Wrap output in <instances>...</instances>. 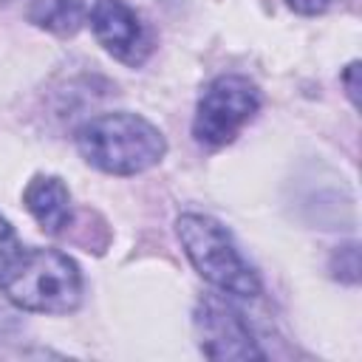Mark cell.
<instances>
[{"mask_svg": "<svg viewBox=\"0 0 362 362\" xmlns=\"http://www.w3.org/2000/svg\"><path fill=\"white\" fill-rule=\"evenodd\" d=\"M85 6L79 0H34L28 20L51 34H76L85 23Z\"/></svg>", "mask_w": 362, "mask_h": 362, "instance_id": "cell-8", "label": "cell"}, {"mask_svg": "<svg viewBox=\"0 0 362 362\" xmlns=\"http://www.w3.org/2000/svg\"><path fill=\"white\" fill-rule=\"evenodd\" d=\"M175 235L195 272L221 294L257 297L260 277L235 246L229 229L201 212H184L175 221Z\"/></svg>", "mask_w": 362, "mask_h": 362, "instance_id": "cell-3", "label": "cell"}, {"mask_svg": "<svg viewBox=\"0 0 362 362\" xmlns=\"http://www.w3.org/2000/svg\"><path fill=\"white\" fill-rule=\"evenodd\" d=\"M0 288L23 311L71 314L82 303V272L59 249H28L0 280Z\"/></svg>", "mask_w": 362, "mask_h": 362, "instance_id": "cell-2", "label": "cell"}, {"mask_svg": "<svg viewBox=\"0 0 362 362\" xmlns=\"http://www.w3.org/2000/svg\"><path fill=\"white\" fill-rule=\"evenodd\" d=\"M23 204L48 235H62L71 226V192L59 175H34L23 189Z\"/></svg>", "mask_w": 362, "mask_h": 362, "instance_id": "cell-7", "label": "cell"}, {"mask_svg": "<svg viewBox=\"0 0 362 362\" xmlns=\"http://www.w3.org/2000/svg\"><path fill=\"white\" fill-rule=\"evenodd\" d=\"M356 76H359V62H351L342 71V85H345V93H348V99L354 105H359V82H356Z\"/></svg>", "mask_w": 362, "mask_h": 362, "instance_id": "cell-10", "label": "cell"}, {"mask_svg": "<svg viewBox=\"0 0 362 362\" xmlns=\"http://www.w3.org/2000/svg\"><path fill=\"white\" fill-rule=\"evenodd\" d=\"M291 11L297 14H305V17H314V14H322L328 8L331 0H286Z\"/></svg>", "mask_w": 362, "mask_h": 362, "instance_id": "cell-11", "label": "cell"}, {"mask_svg": "<svg viewBox=\"0 0 362 362\" xmlns=\"http://www.w3.org/2000/svg\"><path fill=\"white\" fill-rule=\"evenodd\" d=\"M90 31L99 45L119 62L139 68L150 57V37L141 17L122 0H99L90 8Z\"/></svg>", "mask_w": 362, "mask_h": 362, "instance_id": "cell-6", "label": "cell"}, {"mask_svg": "<svg viewBox=\"0 0 362 362\" xmlns=\"http://www.w3.org/2000/svg\"><path fill=\"white\" fill-rule=\"evenodd\" d=\"M20 255H23L20 238H17L14 226L0 215V280L14 269V263L20 260Z\"/></svg>", "mask_w": 362, "mask_h": 362, "instance_id": "cell-9", "label": "cell"}, {"mask_svg": "<svg viewBox=\"0 0 362 362\" xmlns=\"http://www.w3.org/2000/svg\"><path fill=\"white\" fill-rule=\"evenodd\" d=\"M192 322L198 334V348L206 359H232V362L266 359L246 317L223 294L201 297Z\"/></svg>", "mask_w": 362, "mask_h": 362, "instance_id": "cell-5", "label": "cell"}, {"mask_svg": "<svg viewBox=\"0 0 362 362\" xmlns=\"http://www.w3.org/2000/svg\"><path fill=\"white\" fill-rule=\"evenodd\" d=\"M260 110V90L249 76H215L198 99L192 136L204 147H223L255 119Z\"/></svg>", "mask_w": 362, "mask_h": 362, "instance_id": "cell-4", "label": "cell"}, {"mask_svg": "<svg viewBox=\"0 0 362 362\" xmlns=\"http://www.w3.org/2000/svg\"><path fill=\"white\" fill-rule=\"evenodd\" d=\"M79 156L107 175H139L156 167L167 153L164 133L139 113H99L76 130Z\"/></svg>", "mask_w": 362, "mask_h": 362, "instance_id": "cell-1", "label": "cell"}]
</instances>
